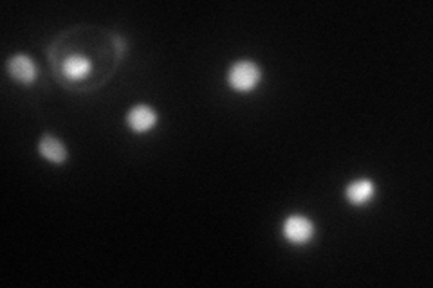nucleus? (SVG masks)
Masks as SVG:
<instances>
[{
	"label": "nucleus",
	"mask_w": 433,
	"mask_h": 288,
	"mask_svg": "<svg viewBox=\"0 0 433 288\" xmlns=\"http://www.w3.org/2000/svg\"><path fill=\"white\" fill-rule=\"evenodd\" d=\"M8 69H10V74L15 79H19L22 83H31L37 76V67L29 60L28 56H13L8 64Z\"/></svg>",
	"instance_id": "4"
},
{
	"label": "nucleus",
	"mask_w": 433,
	"mask_h": 288,
	"mask_svg": "<svg viewBox=\"0 0 433 288\" xmlns=\"http://www.w3.org/2000/svg\"><path fill=\"white\" fill-rule=\"evenodd\" d=\"M260 81V69L253 61H239L230 70V85L235 90L248 92Z\"/></svg>",
	"instance_id": "1"
},
{
	"label": "nucleus",
	"mask_w": 433,
	"mask_h": 288,
	"mask_svg": "<svg viewBox=\"0 0 433 288\" xmlns=\"http://www.w3.org/2000/svg\"><path fill=\"white\" fill-rule=\"evenodd\" d=\"M374 195V184L370 180H358L347 188V198L354 206H361L365 202H369Z\"/></svg>",
	"instance_id": "6"
},
{
	"label": "nucleus",
	"mask_w": 433,
	"mask_h": 288,
	"mask_svg": "<svg viewBox=\"0 0 433 288\" xmlns=\"http://www.w3.org/2000/svg\"><path fill=\"white\" fill-rule=\"evenodd\" d=\"M127 121H129V126L134 130V132H147V130H150L154 124H156L157 115L152 108H148V106L145 105H139L136 106V108L130 110Z\"/></svg>",
	"instance_id": "3"
},
{
	"label": "nucleus",
	"mask_w": 433,
	"mask_h": 288,
	"mask_svg": "<svg viewBox=\"0 0 433 288\" xmlns=\"http://www.w3.org/2000/svg\"><path fill=\"white\" fill-rule=\"evenodd\" d=\"M40 153L46 157L47 160H51L55 164H62L67 157V151H65L64 144H62L58 139L51 137V135H46L42 137L40 141Z\"/></svg>",
	"instance_id": "5"
},
{
	"label": "nucleus",
	"mask_w": 433,
	"mask_h": 288,
	"mask_svg": "<svg viewBox=\"0 0 433 288\" xmlns=\"http://www.w3.org/2000/svg\"><path fill=\"white\" fill-rule=\"evenodd\" d=\"M64 70L71 79H82L91 70V64L83 56H71L69 60L65 61Z\"/></svg>",
	"instance_id": "7"
},
{
	"label": "nucleus",
	"mask_w": 433,
	"mask_h": 288,
	"mask_svg": "<svg viewBox=\"0 0 433 288\" xmlns=\"http://www.w3.org/2000/svg\"><path fill=\"white\" fill-rule=\"evenodd\" d=\"M313 224L305 216H289L284 224V234L293 243H305L313 236Z\"/></svg>",
	"instance_id": "2"
}]
</instances>
